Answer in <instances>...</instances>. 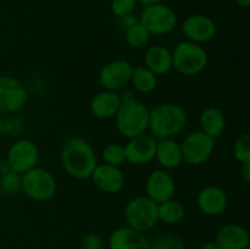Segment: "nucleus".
Returning a JSON list of instances; mask_svg holds the SVG:
<instances>
[{
    "instance_id": "f257e3e1",
    "label": "nucleus",
    "mask_w": 250,
    "mask_h": 249,
    "mask_svg": "<svg viewBox=\"0 0 250 249\" xmlns=\"http://www.w3.org/2000/svg\"><path fill=\"white\" fill-rule=\"evenodd\" d=\"M61 164L66 172L77 180L89 178L98 165L94 149L81 137H71L63 143Z\"/></svg>"
},
{
    "instance_id": "f03ea898",
    "label": "nucleus",
    "mask_w": 250,
    "mask_h": 249,
    "mask_svg": "<svg viewBox=\"0 0 250 249\" xmlns=\"http://www.w3.org/2000/svg\"><path fill=\"white\" fill-rule=\"evenodd\" d=\"M187 122V111L173 103H164L149 110V128L155 138L166 139L177 136Z\"/></svg>"
},
{
    "instance_id": "7ed1b4c3",
    "label": "nucleus",
    "mask_w": 250,
    "mask_h": 249,
    "mask_svg": "<svg viewBox=\"0 0 250 249\" xmlns=\"http://www.w3.org/2000/svg\"><path fill=\"white\" fill-rule=\"evenodd\" d=\"M115 117L117 129L126 138L143 134L149 128V109L134 98L122 100Z\"/></svg>"
},
{
    "instance_id": "20e7f679",
    "label": "nucleus",
    "mask_w": 250,
    "mask_h": 249,
    "mask_svg": "<svg viewBox=\"0 0 250 249\" xmlns=\"http://www.w3.org/2000/svg\"><path fill=\"white\" fill-rule=\"evenodd\" d=\"M208 53L200 44L181 42L172 53V67L183 76H195L208 65Z\"/></svg>"
},
{
    "instance_id": "39448f33",
    "label": "nucleus",
    "mask_w": 250,
    "mask_h": 249,
    "mask_svg": "<svg viewBox=\"0 0 250 249\" xmlns=\"http://www.w3.org/2000/svg\"><path fill=\"white\" fill-rule=\"evenodd\" d=\"M127 226L138 232L150 231L158 222V203L149 197H136L129 200L125 209Z\"/></svg>"
},
{
    "instance_id": "423d86ee",
    "label": "nucleus",
    "mask_w": 250,
    "mask_h": 249,
    "mask_svg": "<svg viewBox=\"0 0 250 249\" xmlns=\"http://www.w3.org/2000/svg\"><path fill=\"white\" fill-rule=\"evenodd\" d=\"M21 189L31 199L45 202L55 194L56 181L48 170L36 166L22 175Z\"/></svg>"
},
{
    "instance_id": "0eeeda50",
    "label": "nucleus",
    "mask_w": 250,
    "mask_h": 249,
    "mask_svg": "<svg viewBox=\"0 0 250 249\" xmlns=\"http://www.w3.org/2000/svg\"><path fill=\"white\" fill-rule=\"evenodd\" d=\"M139 22L150 32V34L164 36L175 29L177 16L170 6L159 2L144 7Z\"/></svg>"
},
{
    "instance_id": "6e6552de",
    "label": "nucleus",
    "mask_w": 250,
    "mask_h": 249,
    "mask_svg": "<svg viewBox=\"0 0 250 249\" xmlns=\"http://www.w3.org/2000/svg\"><path fill=\"white\" fill-rule=\"evenodd\" d=\"M215 148V139L202 131L188 134L181 145L183 161L192 166L204 164L211 156Z\"/></svg>"
},
{
    "instance_id": "1a4fd4ad",
    "label": "nucleus",
    "mask_w": 250,
    "mask_h": 249,
    "mask_svg": "<svg viewBox=\"0 0 250 249\" xmlns=\"http://www.w3.org/2000/svg\"><path fill=\"white\" fill-rule=\"evenodd\" d=\"M26 102V87L12 76L0 75V112L14 114L20 111Z\"/></svg>"
},
{
    "instance_id": "9d476101",
    "label": "nucleus",
    "mask_w": 250,
    "mask_h": 249,
    "mask_svg": "<svg viewBox=\"0 0 250 249\" xmlns=\"http://www.w3.org/2000/svg\"><path fill=\"white\" fill-rule=\"evenodd\" d=\"M39 160V150L36 143L29 139H20L9 149L6 163L10 170L17 173H24L36 167Z\"/></svg>"
},
{
    "instance_id": "9b49d317",
    "label": "nucleus",
    "mask_w": 250,
    "mask_h": 249,
    "mask_svg": "<svg viewBox=\"0 0 250 249\" xmlns=\"http://www.w3.org/2000/svg\"><path fill=\"white\" fill-rule=\"evenodd\" d=\"M132 71L133 67L127 60H114L100 70L99 82L105 90L116 92L131 82Z\"/></svg>"
},
{
    "instance_id": "f8f14e48",
    "label": "nucleus",
    "mask_w": 250,
    "mask_h": 249,
    "mask_svg": "<svg viewBox=\"0 0 250 249\" xmlns=\"http://www.w3.org/2000/svg\"><path fill=\"white\" fill-rule=\"evenodd\" d=\"M182 31L188 42L193 43H207L210 42L216 34V24L211 17L207 15L195 14L190 15L183 21Z\"/></svg>"
},
{
    "instance_id": "ddd939ff",
    "label": "nucleus",
    "mask_w": 250,
    "mask_h": 249,
    "mask_svg": "<svg viewBox=\"0 0 250 249\" xmlns=\"http://www.w3.org/2000/svg\"><path fill=\"white\" fill-rule=\"evenodd\" d=\"M158 141L150 134H139L129 139L125 148L126 161L133 165H144L155 158Z\"/></svg>"
},
{
    "instance_id": "4468645a",
    "label": "nucleus",
    "mask_w": 250,
    "mask_h": 249,
    "mask_svg": "<svg viewBox=\"0 0 250 249\" xmlns=\"http://www.w3.org/2000/svg\"><path fill=\"white\" fill-rule=\"evenodd\" d=\"M146 197L155 203L172 199L176 192V183L172 176L165 170H155L148 176L146 182Z\"/></svg>"
},
{
    "instance_id": "2eb2a0df",
    "label": "nucleus",
    "mask_w": 250,
    "mask_h": 249,
    "mask_svg": "<svg viewBox=\"0 0 250 249\" xmlns=\"http://www.w3.org/2000/svg\"><path fill=\"white\" fill-rule=\"evenodd\" d=\"M90 177L100 190L109 194L120 192L125 185V176L122 171L117 166L109 164L97 165Z\"/></svg>"
},
{
    "instance_id": "dca6fc26",
    "label": "nucleus",
    "mask_w": 250,
    "mask_h": 249,
    "mask_svg": "<svg viewBox=\"0 0 250 249\" xmlns=\"http://www.w3.org/2000/svg\"><path fill=\"white\" fill-rule=\"evenodd\" d=\"M110 249H151L150 242L142 232L131 227L116 228L109 238Z\"/></svg>"
},
{
    "instance_id": "f3484780",
    "label": "nucleus",
    "mask_w": 250,
    "mask_h": 249,
    "mask_svg": "<svg viewBox=\"0 0 250 249\" xmlns=\"http://www.w3.org/2000/svg\"><path fill=\"white\" fill-rule=\"evenodd\" d=\"M215 243L220 249H248L250 244L249 232L241 225H226L216 233Z\"/></svg>"
},
{
    "instance_id": "a211bd4d",
    "label": "nucleus",
    "mask_w": 250,
    "mask_h": 249,
    "mask_svg": "<svg viewBox=\"0 0 250 249\" xmlns=\"http://www.w3.org/2000/svg\"><path fill=\"white\" fill-rule=\"evenodd\" d=\"M197 203L205 215L219 216L227 208V195L224 189L217 186H208L199 192Z\"/></svg>"
},
{
    "instance_id": "6ab92c4d",
    "label": "nucleus",
    "mask_w": 250,
    "mask_h": 249,
    "mask_svg": "<svg viewBox=\"0 0 250 249\" xmlns=\"http://www.w3.org/2000/svg\"><path fill=\"white\" fill-rule=\"evenodd\" d=\"M122 100L120 94L116 92L104 90L95 95L90 102V111L95 117L102 120H107L115 117L119 111Z\"/></svg>"
},
{
    "instance_id": "aec40b11",
    "label": "nucleus",
    "mask_w": 250,
    "mask_h": 249,
    "mask_svg": "<svg viewBox=\"0 0 250 249\" xmlns=\"http://www.w3.org/2000/svg\"><path fill=\"white\" fill-rule=\"evenodd\" d=\"M155 158L164 168L175 170L183 161L181 145L172 138L160 139V142L156 144Z\"/></svg>"
},
{
    "instance_id": "412c9836",
    "label": "nucleus",
    "mask_w": 250,
    "mask_h": 249,
    "mask_svg": "<svg viewBox=\"0 0 250 249\" xmlns=\"http://www.w3.org/2000/svg\"><path fill=\"white\" fill-rule=\"evenodd\" d=\"M146 67L156 76L166 75L172 70V53L163 45H154L146 53Z\"/></svg>"
},
{
    "instance_id": "4be33fe9",
    "label": "nucleus",
    "mask_w": 250,
    "mask_h": 249,
    "mask_svg": "<svg viewBox=\"0 0 250 249\" xmlns=\"http://www.w3.org/2000/svg\"><path fill=\"white\" fill-rule=\"evenodd\" d=\"M199 121L202 132L214 139L219 138L226 128V117L219 107L211 106L205 109L200 115Z\"/></svg>"
},
{
    "instance_id": "5701e85b",
    "label": "nucleus",
    "mask_w": 250,
    "mask_h": 249,
    "mask_svg": "<svg viewBox=\"0 0 250 249\" xmlns=\"http://www.w3.org/2000/svg\"><path fill=\"white\" fill-rule=\"evenodd\" d=\"M186 215L185 205L176 199H168L158 204L159 220L167 225H176L183 220Z\"/></svg>"
},
{
    "instance_id": "b1692460",
    "label": "nucleus",
    "mask_w": 250,
    "mask_h": 249,
    "mask_svg": "<svg viewBox=\"0 0 250 249\" xmlns=\"http://www.w3.org/2000/svg\"><path fill=\"white\" fill-rule=\"evenodd\" d=\"M131 82L133 83L134 88L139 93H143V94L151 93L158 87V77H156V75L151 72L149 68L144 67V66H138V67L133 68Z\"/></svg>"
},
{
    "instance_id": "393cba45",
    "label": "nucleus",
    "mask_w": 250,
    "mask_h": 249,
    "mask_svg": "<svg viewBox=\"0 0 250 249\" xmlns=\"http://www.w3.org/2000/svg\"><path fill=\"white\" fill-rule=\"evenodd\" d=\"M150 32L139 21L133 22L126 28V42L133 48H142L146 45L150 39Z\"/></svg>"
},
{
    "instance_id": "a878e982",
    "label": "nucleus",
    "mask_w": 250,
    "mask_h": 249,
    "mask_svg": "<svg viewBox=\"0 0 250 249\" xmlns=\"http://www.w3.org/2000/svg\"><path fill=\"white\" fill-rule=\"evenodd\" d=\"M22 176L15 171H6L0 176V190L5 194H15L21 189Z\"/></svg>"
},
{
    "instance_id": "bb28decb",
    "label": "nucleus",
    "mask_w": 250,
    "mask_h": 249,
    "mask_svg": "<svg viewBox=\"0 0 250 249\" xmlns=\"http://www.w3.org/2000/svg\"><path fill=\"white\" fill-rule=\"evenodd\" d=\"M103 159H104L105 164L119 167L120 165H122L126 161L125 148L117 143L109 144V145L105 146L104 151H103Z\"/></svg>"
},
{
    "instance_id": "cd10ccee",
    "label": "nucleus",
    "mask_w": 250,
    "mask_h": 249,
    "mask_svg": "<svg viewBox=\"0 0 250 249\" xmlns=\"http://www.w3.org/2000/svg\"><path fill=\"white\" fill-rule=\"evenodd\" d=\"M234 158L239 163H250V134L243 133L236 139L233 144Z\"/></svg>"
},
{
    "instance_id": "c85d7f7f",
    "label": "nucleus",
    "mask_w": 250,
    "mask_h": 249,
    "mask_svg": "<svg viewBox=\"0 0 250 249\" xmlns=\"http://www.w3.org/2000/svg\"><path fill=\"white\" fill-rule=\"evenodd\" d=\"M151 249H185L183 242L175 234H160L150 242Z\"/></svg>"
},
{
    "instance_id": "c756f323",
    "label": "nucleus",
    "mask_w": 250,
    "mask_h": 249,
    "mask_svg": "<svg viewBox=\"0 0 250 249\" xmlns=\"http://www.w3.org/2000/svg\"><path fill=\"white\" fill-rule=\"evenodd\" d=\"M136 6L137 0H111V11L120 19L131 16Z\"/></svg>"
},
{
    "instance_id": "7c9ffc66",
    "label": "nucleus",
    "mask_w": 250,
    "mask_h": 249,
    "mask_svg": "<svg viewBox=\"0 0 250 249\" xmlns=\"http://www.w3.org/2000/svg\"><path fill=\"white\" fill-rule=\"evenodd\" d=\"M81 247H82V249H103L104 248V242H103L102 237L98 236V234L88 233L83 237Z\"/></svg>"
},
{
    "instance_id": "2f4dec72",
    "label": "nucleus",
    "mask_w": 250,
    "mask_h": 249,
    "mask_svg": "<svg viewBox=\"0 0 250 249\" xmlns=\"http://www.w3.org/2000/svg\"><path fill=\"white\" fill-rule=\"evenodd\" d=\"M241 176L246 183L250 182V163H243L241 167Z\"/></svg>"
},
{
    "instance_id": "473e14b6",
    "label": "nucleus",
    "mask_w": 250,
    "mask_h": 249,
    "mask_svg": "<svg viewBox=\"0 0 250 249\" xmlns=\"http://www.w3.org/2000/svg\"><path fill=\"white\" fill-rule=\"evenodd\" d=\"M163 0H137V2H141L143 4L144 6H148V5H153V4H159Z\"/></svg>"
},
{
    "instance_id": "72a5a7b5",
    "label": "nucleus",
    "mask_w": 250,
    "mask_h": 249,
    "mask_svg": "<svg viewBox=\"0 0 250 249\" xmlns=\"http://www.w3.org/2000/svg\"><path fill=\"white\" fill-rule=\"evenodd\" d=\"M200 249H220V248L217 247V244L215 243V242H208V243L203 244Z\"/></svg>"
},
{
    "instance_id": "f704fd0d",
    "label": "nucleus",
    "mask_w": 250,
    "mask_h": 249,
    "mask_svg": "<svg viewBox=\"0 0 250 249\" xmlns=\"http://www.w3.org/2000/svg\"><path fill=\"white\" fill-rule=\"evenodd\" d=\"M234 2L241 7H248L250 5V0H234Z\"/></svg>"
},
{
    "instance_id": "c9c22d12",
    "label": "nucleus",
    "mask_w": 250,
    "mask_h": 249,
    "mask_svg": "<svg viewBox=\"0 0 250 249\" xmlns=\"http://www.w3.org/2000/svg\"><path fill=\"white\" fill-rule=\"evenodd\" d=\"M4 131H5V122L2 121V119L0 117V136H1Z\"/></svg>"
}]
</instances>
